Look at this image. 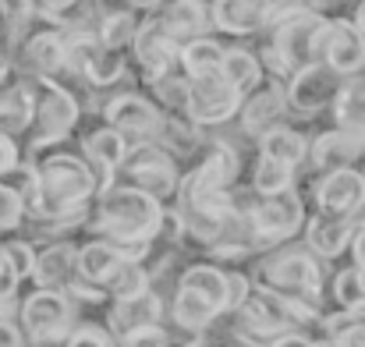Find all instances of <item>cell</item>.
Segmentation results:
<instances>
[{"instance_id": "1f68e13d", "label": "cell", "mask_w": 365, "mask_h": 347, "mask_svg": "<svg viewBox=\"0 0 365 347\" xmlns=\"http://www.w3.org/2000/svg\"><path fill=\"white\" fill-rule=\"evenodd\" d=\"M248 185H252L255 195H277V192H287V188H294V167L277 163V160L255 152V163H252V177H248Z\"/></svg>"}, {"instance_id": "f1b7e54d", "label": "cell", "mask_w": 365, "mask_h": 347, "mask_svg": "<svg viewBox=\"0 0 365 347\" xmlns=\"http://www.w3.org/2000/svg\"><path fill=\"white\" fill-rule=\"evenodd\" d=\"M259 152L269 156V160H277V163H287V167L298 170V167L309 160V138H305L298 128L280 124V128H273L266 138H259Z\"/></svg>"}, {"instance_id": "60d3db41", "label": "cell", "mask_w": 365, "mask_h": 347, "mask_svg": "<svg viewBox=\"0 0 365 347\" xmlns=\"http://www.w3.org/2000/svg\"><path fill=\"white\" fill-rule=\"evenodd\" d=\"M266 347H312V337H309L305 330H287V333L273 337Z\"/></svg>"}, {"instance_id": "8992f818", "label": "cell", "mask_w": 365, "mask_h": 347, "mask_svg": "<svg viewBox=\"0 0 365 347\" xmlns=\"http://www.w3.org/2000/svg\"><path fill=\"white\" fill-rule=\"evenodd\" d=\"M18 326L25 333L29 347H53L71 326H75V305L64 291L53 287H32L18 301Z\"/></svg>"}, {"instance_id": "b9f144b4", "label": "cell", "mask_w": 365, "mask_h": 347, "mask_svg": "<svg viewBox=\"0 0 365 347\" xmlns=\"http://www.w3.org/2000/svg\"><path fill=\"white\" fill-rule=\"evenodd\" d=\"M11 82H18V71H14V64H11V53H0V93H4Z\"/></svg>"}, {"instance_id": "ba28073f", "label": "cell", "mask_w": 365, "mask_h": 347, "mask_svg": "<svg viewBox=\"0 0 365 347\" xmlns=\"http://www.w3.org/2000/svg\"><path fill=\"white\" fill-rule=\"evenodd\" d=\"M11 64H14L18 78H61V71L68 64V36H64V29L32 18L29 32L11 50Z\"/></svg>"}, {"instance_id": "836d02e7", "label": "cell", "mask_w": 365, "mask_h": 347, "mask_svg": "<svg viewBox=\"0 0 365 347\" xmlns=\"http://www.w3.org/2000/svg\"><path fill=\"white\" fill-rule=\"evenodd\" d=\"M53 347H118V344H114V333H110L107 326H100V323H93V319H82V323H75Z\"/></svg>"}, {"instance_id": "ac0fdd59", "label": "cell", "mask_w": 365, "mask_h": 347, "mask_svg": "<svg viewBox=\"0 0 365 347\" xmlns=\"http://www.w3.org/2000/svg\"><path fill=\"white\" fill-rule=\"evenodd\" d=\"M273 0H210V25L235 39H255L266 29Z\"/></svg>"}, {"instance_id": "4fadbf2b", "label": "cell", "mask_w": 365, "mask_h": 347, "mask_svg": "<svg viewBox=\"0 0 365 347\" xmlns=\"http://www.w3.org/2000/svg\"><path fill=\"white\" fill-rule=\"evenodd\" d=\"M323 21H327V14L309 11V14L294 18L291 25H284V29H277V32H262V36L269 39V46H273V53H277V61H280V68H284L287 78H291L294 71L316 64V43H319Z\"/></svg>"}, {"instance_id": "74e56055", "label": "cell", "mask_w": 365, "mask_h": 347, "mask_svg": "<svg viewBox=\"0 0 365 347\" xmlns=\"http://www.w3.org/2000/svg\"><path fill=\"white\" fill-rule=\"evenodd\" d=\"M21 163H25L21 142H18V138H11V135H0V181H4V177H11Z\"/></svg>"}, {"instance_id": "d590c367", "label": "cell", "mask_w": 365, "mask_h": 347, "mask_svg": "<svg viewBox=\"0 0 365 347\" xmlns=\"http://www.w3.org/2000/svg\"><path fill=\"white\" fill-rule=\"evenodd\" d=\"M118 347H170V330L167 319L163 323H149V326H135L121 337H114Z\"/></svg>"}, {"instance_id": "f546056e", "label": "cell", "mask_w": 365, "mask_h": 347, "mask_svg": "<svg viewBox=\"0 0 365 347\" xmlns=\"http://www.w3.org/2000/svg\"><path fill=\"white\" fill-rule=\"evenodd\" d=\"M138 25H142V14L128 11L121 4H110L107 14H103V21H100V29H96V39L107 50H128L131 39H135V32H138Z\"/></svg>"}, {"instance_id": "7bdbcfd3", "label": "cell", "mask_w": 365, "mask_h": 347, "mask_svg": "<svg viewBox=\"0 0 365 347\" xmlns=\"http://www.w3.org/2000/svg\"><path fill=\"white\" fill-rule=\"evenodd\" d=\"M312 347H337L334 341H312Z\"/></svg>"}, {"instance_id": "484cf974", "label": "cell", "mask_w": 365, "mask_h": 347, "mask_svg": "<svg viewBox=\"0 0 365 347\" xmlns=\"http://www.w3.org/2000/svg\"><path fill=\"white\" fill-rule=\"evenodd\" d=\"M224 43L213 39V36H199L192 43H185L178 50V71L192 82V78H210V75H220V64H224Z\"/></svg>"}, {"instance_id": "7402d4cb", "label": "cell", "mask_w": 365, "mask_h": 347, "mask_svg": "<svg viewBox=\"0 0 365 347\" xmlns=\"http://www.w3.org/2000/svg\"><path fill=\"white\" fill-rule=\"evenodd\" d=\"M167 319V298H160L153 287L142 291L138 298H121V301H107V330L114 337H121L135 326H149V323H163Z\"/></svg>"}, {"instance_id": "4dcf8cb0", "label": "cell", "mask_w": 365, "mask_h": 347, "mask_svg": "<svg viewBox=\"0 0 365 347\" xmlns=\"http://www.w3.org/2000/svg\"><path fill=\"white\" fill-rule=\"evenodd\" d=\"M323 298H330V305L337 309V312H348V309H355V305H362L365 301V287H362V269L351 262V266H341L330 280H327V287H323Z\"/></svg>"}, {"instance_id": "cb8c5ba5", "label": "cell", "mask_w": 365, "mask_h": 347, "mask_svg": "<svg viewBox=\"0 0 365 347\" xmlns=\"http://www.w3.org/2000/svg\"><path fill=\"white\" fill-rule=\"evenodd\" d=\"M153 142H156L163 152H170L178 163H181V160H192V163H195V160L202 156V149H206V128L192 124L188 117L163 114Z\"/></svg>"}, {"instance_id": "8d00e7d4", "label": "cell", "mask_w": 365, "mask_h": 347, "mask_svg": "<svg viewBox=\"0 0 365 347\" xmlns=\"http://www.w3.org/2000/svg\"><path fill=\"white\" fill-rule=\"evenodd\" d=\"M0 248H4V255H7V262H11V269L18 273V280H29L32 276V262H36V244L29 241V237H7V241H0Z\"/></svg>"}, {"instance_id": "4316f807", "label": "cell", "mask_w": 365, "mask_h": 347, "mask_svg": "<svg viewBox=\"0 0 365 347\" xmlns=\"http://www.w3.org/2000/svg\"><path fill=\"white\" fill-rule=\"evenodd\" d=\"M29 128H32V89L25 78H18L0 93V135H11L21 142Z\"/></svg>"}, {"instance_id": "ab89813d", "label": "cell", "mask_w": 365, "mask_h": 347, "mask_svg": "<svg viewBox=\"0 0 365 347\" xmlns=\"http://www.w3.org/2000/svg\"><path fill=\"white\" fill-rule=\"evenodd\" d=\"M0 347H29L21 326H18V319H4V316H0Z\"/></svg>"}, {"instance_id": "ee69618b", "label": "cell", "mask_w": 365, "mask_h": 347, "mask_svg": "<svg viewBox=\"0 0 365 347\" xmlns=\"http://www.w3.org/2000/svg\"><path fill=\"white\" fill-rule=\"evenodd\" d=\"M359 269H362V287H365V266H359Z\"/></svg>"}, {"instance_id": "e575fe53", "label": "cell", "mask_w": 365, "mask_h": 347, "mask_svg": "<svg viewBox=\"0 0 365 347\" xmlns=\"http://www.w3.org/2000/svg\"><path fill=\"white\" fill-rule=\"evenodd\" d=\"M21 224H25V202L11 181H0V237L18 234Z\"/></svg>"}, {"instance_id": "7c38bea8", "label": "cell", "mask_w": 365, "mask_h": 347, "mask_svg": "<svg viewBox=\"0 0 365 347\" xmlns=\"http://www.w3.org/2000/svg\"><path fill=\"white\" fill-rule=\"evenodd\" d=\"M341 89H344V78L334 68H327V64H309V68L294 71L284 82L291 114H305V117H316V114H323V110H330L337 103Z\"/></svg>"}, {"instance_id": "d4e9b609", "label": "cell", "mask_w": 365, "mask_h": 347, "mask_svg": "<svg viewBox=\"0 0 365 347\" xmlns=\"http://www.w3.org/2000/svg\"><path fill=\"white\" fill-rule=\"evenodd\" d=\"M305 248L319 259H337L348 252V241H351V224L348 220H334V217H323V213H312L305 217Z\"/></svg>"}, {"instance_id": "7a4b0ae2", "label": "cell", "mask_w": 365, "mask_h": 347, "mask_svg": "<svg viewBox=\"0 0 365 347\" xmlns=\"http://www.w3.org/2000/svg\"><path fill=\"white\" fill-rule=\"evenodd\" d=\"M231 309V273L217 262H188L167 298V319L185 330H206Z\"/></svg>"}, {"instance_id": "3957f363", "label": "cell", "mask_w": 365, "mask_h": 347, "mask_svg": "<svg viewBox=\"0 0 365 347\" xmlns=\"http://www.w3.org/2000/svg\"><path fill=\"white\" fill-rule=\"evenodd\" d=\"M255 287L277 291V294H309V298H323L327 287V266L319 255H312L305 244H277L269 252H262L252 262V276Z\"/></svg>"}, {"instance_id": "f35d334b", "label": "cell", "mask_w": 365, "mask_h": 347, "mask_svg": "<svg viewBox=\"0 0 365 347\" xmlns=\"http://www.w3.org/2000/svg\"><path fill=\"white\" fill-rule=\"evenodd\" d=\"M25 4H29V14H32V18H39V21H50V25H53V21H57V18H61L75 0H25Z\"/></svg>"}, {"instance_id": "d6986e66", "label": "cell", "mask_w": 365, "mask_h": 347, "mask_svg": "<svg viewBox=\"0 0 365 347\" xmlns=\"http://www.w3.org/2000/svg\"><path fill=\"white\" fill-rule=\"evenodd\" d=\"M128 142H124L121 131H114L110 124H100V128H93L89 135H82V156H86V163L96 170V177H100V188H107V185H114L118 181V170H121L124 156H128Z\"/></svg>"}, {"instance_id": "e0dca14e", "label": "cell", "mask_w": 365, "mask_h": 347, "mask_svg": "<svg viewBox=\"0 0 365 347\" xmlns=\"http://www.w3.org/2000/svg\"><path fill=\"white\" fill-rule=\"evenodd\" d=\"M362 156H365L362 138H355V135L344 131V128H327V131H319L316 138H309V160H305V167H309V174H312V181H316V177H323V174H330V170L355 167Z\"/></svg>"}, {"instance_id": "d6a6232c", "label": "cell", "mask_w": 365, "mask_h": 347, "mask_svg": "<svg viewBox=\"0 0 365 347\" xmlns=\"http://www.w3.org/2000/svg\"><path fill=\"white\" fill-rule=\"evenodd\" d=\"M107 298L110 301H121V298H138L142 291H149V269L142 259H124L118 266V273L107 280Z\"/></svg>"}, {"instance_id": "83f0119b", "label": "cell", "mask_w": 365, "mask_h": 347, "mask_svg": "<svg viewBox=\"0 0 365 347\" xmlns=\"http://www.w3.org/2000/svg\"><path fill=\"white\" fill-rule=\"evenodd\" d=\"M220 75H224L242 96L255 93V89L266 82V71H262V64H259V57H255L252 46H227V50H224Z\"/></svg>"}, {"instance_id": "603a6c76", "label": "cell", "mask_w": 365, "mask_h": 347, "mask_svg": "<svg viewBox=\"0 0 365 347\" xmlns=\"http://www.w3.org/2000/svg\"><path fill=\"white\" fill-rule=\"evenodd\" d=\"M124 259H131L121 244L107 241V237H89L78 244V255H75V273L82 284H93V287H107V280L118 273Z\"/></svg>"}, {"instance_id": "2e32d148", "label": "cell", "mask_w": 365, "mask_h": 347, "mask_svg": "<svg viewBox=\"0 0 365 347\" xmlns=\"http://www.w3.org/2000/svg\"><path fill=\"white\" fill-rule=\"evenodd\" d=\"M178 50L181 46L163 32V25H160V18L153 11V14L142 18V25H138V32H135V39L128 46V64H135L142 82H149V78L167 75V71L178 68Z\"/></svg>"}, {"instance_id": "277c9868", "label": "cell", "mask_w": 365, "mask_h": 347, "mask_svg": "<svg viewBox=\"0 0 365 347\" xmlns=\"http://www.w3.org/2000/svg\"><path fill=\"white\" fill-rule=\"evenodd\" d=\"M25 82L32 89V128L21 138V152L32 156L46 145L68 142V135L82 120V107H78L75 93L53 78H25Z\"/></svg>"}, {"instance_id": "9c48e42d", "label": "cell", "mask_w": 365, "mask_h": 347, "mask_svg": "<svg viewBox=\"0 0 365 347\" xmlns=\"http://www.w3.org/2000/svg\"><path fill=\"white\" fill-rule=\"evenodd\" d=\"M316 64L334 68L341 78L365 71V36L351 18H327L316 43Z\"/></svg>"}, {"instance_id": "44dd1931", "label": "cell", "mask_w": 365, "mask_h": 347, "mask_svg": "<svg viewBox=\"0 0 365 347\" xmlns=\"http://www.w3.org/2000/svg\"><path fill=\"white\" fill-rule=\"evenodd\" d=\"M156 18L178 46H185L199 36H210V29H213L210 25V0H163Z\"/></svg>"}, {"instance_id": "5b68a950", "label": "cell", "mask_w": 365, "mask_h": 347, "mask_svg": "<svg viewBox=\"0 0 365 347\" xmlns=\"http://www.w3.org/2000/svg\"><path fill=\"white\" fill-rule=\"evenodd\" d=\"M245 220H248V231L255 237L259 252L287 244L305 227V195L298 188H287L277 195H255L245 206Z\"/></svg>"}, {"instance_id": "5bb4252c", "label": "cell", "mask_w": 365, "mask_h": 347, "mask_svg": "<svg viewBox=\"0 0 365 347\" xmlns=\"http://www.w3.org/2000/svg\"><path fill=\"white\" fill-rule=\"evenodd\" d=\"M287 93H284V82L280 78H266L255 93H248L242 100V110L235 117V124L242 128L245 138H252L259 145V138H266L273 128L287 124Z\"/></svg>"}, {"instance_id": "ffe728a7", "label": "cell", "mask_w": 365, "mask_h": 347, "mask_svg": "<svg viewBox=\"0 0 365 347\" xmlns=\"http://www.w3.org/2000/svg\"><path fill=\"white\" fill-rule=\"evenodd\" d=\"M75 255H78V241L64 237V241H46L36 248V262H32V284L36 287H53L64 291L78 273H75Z\"/></svg>"}, {"instance_id": "9a60e30c", "label": "cell", "mask_w": 365, "mask_h": 347, "mask_svg": "<svg viewBox=\"0 0 365 347\" xmlns=\"http://www.w3.org/2000/svg\"><path fill=\"white\" fill-rule=\"evenodd\" d=\"M312 206L323 217L334 220H355V213L365 206V181L359 167H344V170H330L323 177H316L312 188Z\"/></svg>"}, {"instance_id": "6da1fadb", "label": "cell", "mask_w": 365, "mask_h": 347, "mask_svg": "<svg viewBox=\"0 0 365 347\" xmlns=\"http://www.w3.org/2000/svg\"><path fill=\"white\" fill-rule=\"evenodd\" d=\"M160 220H163V202L131 185L114 181L100 188V195L93 199L86 231L121 244L131 259H142L160 234Z\"/></svg>"}, {"instance_id": "30bf717a", "label": "cell", "mask_w": 365, "mask_h": 347, "mask_svg": "<svg viewBox=\"0 0 365 347\" xmlns=\"http://www.w3.org/2000/svg\"><path fill=\"white\" fill-rule=\"evenodd\" d=\"M100 117H103V124L121 131L128 145H142V142L156 138L163 110L142 93H114L100 103Z\"/></svg>"}, {"instance_id": "8fae6325", "label": "cell", "mask_w": 365, "mask_h": 347, "mask_svg": "<svg viewBox=\"0 0 365 347\" xmlns=\"http://www.w3.org/2000/svg\"><path fill=\"white\" fill-rule=\"evenodd\" d=\"M242 93L224 78V75H210V78H192L188 82V107L185 117L199 128H220L227 120H235L242 110Z\"/></svg>"}, {"instance_id": "52a82bcc", "label": "cell", "mask_w": 365, "mask_h": 347, "mask_svg": "<svg viewBox=\"0 0 365 347\" xmlns=\"http://www.w3.org/2000/svg\"><path fill=\"white\" fill-rule=\"evenodd\" d=\"M118 181L145 192V195H153L156 202H174L178 185H181V167L156 142H142V145L128 149L121 170H118Z\"/></svg>"}]
</instances>
